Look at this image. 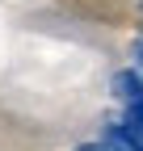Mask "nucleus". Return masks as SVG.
<instances>
[{"mask_svg": "<svg viewBox=\"0 0 143 151\" xmlns=\"http://www.w3.org/2000/svg\"><path fill=\"white\" fill-rule=\"evenodd\" d=\"M114 97H118L122 105H131V101L143 97V71H139V67H126V71L114 76Z\"/></svg>", "mask_w": 143, "mask_h": 151, "instance_id": "nucleus-1", "label": "nucleus"}, {"mask_svg": "<svg viewBox=\"0 0 143 151\" xmlns=\"http://www.w3.org/2000/svg\"><path fill=\"white\" fill-rule=\"evenodd\" d=\"M135 67L143 71V38H139V42H135Z\"/></svg>", "mask_w": 143, "mask_h": 151, "instance_id": "nucleus-3", "label": "nucleus"}, {"mask_svg": "<svg viewBox=\"0 0 143 151\" xmlns=\"http://www.w3.org/2000/svg\"><path fill=\"white\" fill-rule=\"evenodd\" d=\"M76 151H126V147H118V143H110V139H101V143H84V147H76Z\"/></svg>", "mask_w": 143, "mask_h": 151, "instance_id": "nucleus-2", "label": "nucleus"}]
</instances>
